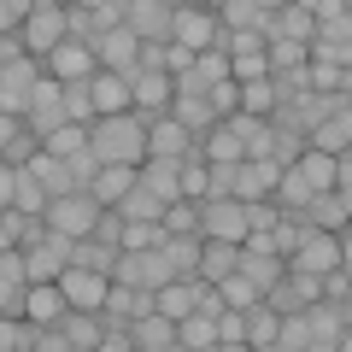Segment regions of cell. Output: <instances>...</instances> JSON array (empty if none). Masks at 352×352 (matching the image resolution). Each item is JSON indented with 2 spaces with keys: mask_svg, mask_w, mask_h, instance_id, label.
<instances>
[{
  "mask_svg": "<svg viewBox=\"0 0 352 352\" xmlns=\"http://www.w3.org/2000/svg\"><path fill=\"white\" fill-rule=\"evenodd\" d=\"M59 6H71V0H59Z\"/></svg>",
  "mask_w": 352,
  "mask_h": 352,
  "instance_id": "obj_45",
  "label": "cell"
},
{
  "mask_svg": "<svg viewBox=\"0 0 352 352\" xmlns=\"http://www.w3.org/2000/svg\"><path fill=\"white\" fill-rule=\"evenodd\" d=\"M170 94H176L170 71H129V112L159 118V112H170Z\"/></svg>",
  "mask_w": 352,
  "mask_h": 352,
  "instance_id": "obj_9",
  "label": "cell"
},
{
  "mask_svg": "<svg viewBox=\"0 0 352 352\" xmlns=\"http://www.w3.org/2000/svg\"><path fill=\"white\" fill-rule=\"evenodd\" d=\"M200 6H212V12H217V6H223V0H200Z\"/></svg>",
  "mask_w": 352,
  "mask_h": 352,
  "instance_id": "obj_44",
  "label": "cell"
},
{
  "mask_svg": "<svg viewBox=\"0 0 352 352\" xmlns=\"http://www.w3.org/2000/svg\"><path fill=\"white\" fill-rule=\"evenodd\" d=\"M88 147L100 164H141L147 159V118L141 112H112L88 124Z\"/></svg>",
  "mask_w": 352,
  "mask_h": 352,
  "instance_id": "obj_1",
  "label": "cell"
},
{
  "mask_svg": "<svg viewBox=\"0 0 352 352\" xmlns=\"http://www.w3.org/2000/svg\"><path fill=\"white\" fill-rule=\"evenodd\" d=\"M282 106V88H276V76H252V82H241V112H252V118H270Z\"/></svg>",
  "mask_w": 352,
  "mask_h": 352,
  "instance_id": "obj_24",
  "label": "cell"
},
{
  "mask_svg": "<svg viewBox=\"0 0 352 352\" xmlns=\"http://www.w3.org/2000/svg\"><path fill=\"white\" fill-rule=\"evenodd\" d=\"M30 170L41 176V188H47V194H71V170H65V159H53L47 147L30 153Z\"/></svg>",
  "mask_w": 352,
  "mask_h": 352,
  "instance_id": "obj_30",
  "label": "cell"
},
{
  "mask_svg": "<svg viewBox=\"0 0 352 352\" xmlns=\"http://www.w3.org/2000/svg\"><path fill=\"white\" fill-rule=\"evenodd\" d=\"M41 147H47L53 159H71L76 147H88V124H59L53 135H41Z\"/></svg>",
  "mask_w": 352,
  "mask_h": 352,
  "instance_id": "obj_35",
  "label": "cell"
},
{
  "mask_svg": "<svg viewBox=\"0 0 352 352\" xmlns=\"http://www.w3.org/2000/svg\"><path fill=\"white\" fill-rule=\"evenodd\" d=\"M129 188H135V164H100V170H94V182H88L94 206H118Z\"/></svg>",
  "mask_w": 352,
  "mask_h": 352,
  "instance_id": "obj_21",
  "label": "cell"
},
{
  "mask_svg": "<svg viewBox=\"0 0 352 352\" xmlns=\"http://www.w3.org/2000/svg\"><path fill=\"white\" fill-rule=\"evenodd\" d=\"M41 71H47V65H41L36 53H24V59H12V65H0V112L24 118V112H30V94H36V82H41Z\"/></svg>",
  "mask_w": 352,
  "mask_h": 352,
  "instance_id": "obj_4",
  "label": "cell"
},
{
  "mask_svg": "<svg viewBox=\"0 0 352 352\" xmlns=\"http://www.w3.org/2000/svg\"><path fill=\"white\" fill-rule=\"evenodd\" d=\"M41 223L59 229V235H71V241H82V235H94V223H100V206H94V194L71 188V194H53V200H47Z\"/></svg>",
  "mask_w": 352,
  "mask_h": 352,
  "instance_id": "obj_2",
  "label": "cell"
},
{
  "mask_svg": "<svg viewBox=\"0 0 352 352\" xmlns=\"http://www.w3.org/2000/svg\"><path fill=\"white\" fill-rule=\"evenodd\" d=\"M252 6H258V12H276V6H288V0H252Z\"/></svg>",
  "mask_w": 352,
  "mask_h": 352,
  "instance_id": "obj_43",
  "label": "cell"
},
{
  "mask_svg": "<svg viewBox=\"0 0 352 352\" xmlns=\"http://www.w3.org/2000/svg\"><path fill=\"white\" fill-rule=\"evenodd\" d=\"M300 12H311V18H335V12H346V0H294Z\"/></svg>",
  "mask_w": 352,
  "mask_h": 352,
  "instance_id": "obj_42",
  "label": "cell"
},
{
  "mask_svg": "<svg viewBox=\"0 0 352 352\" xmlns=\"http://www.w3.org/2000/svg\"><path fill=\"white\" fill-rule=\"evenodd\" d=\"M88 88H94V118L129 112V76H118V71H94V76H88Z\"/></svg>",
  "mask_w": 352,
  "mask_h": 352,
  "instance_id": "obj_19",
  "label": "cell"
},
{
  "mask_svg": "<svg viewBox=\"0 0 352 352\" xmlns=\"http://www.w3.org/2000/svg\"><path fill=\"white\" fill-rule=\"evenodd\" d=\"M159 241H164V223H129V217H124V229H118V247H124V252L159 247Z\"/></svg>",
  "mask_w": 352,
  "mask_h": 352,
  "instance_id": "obj_36",
  "label": "cell"
},
{
  "mask_svg": "<svg viewBox=\"0 0 352 352\" xmlns=\"http://www.w3.org/2000/svg\"><path fill=\"white\" fill-rule=\"evenodd\" d=\"M65 170H71V188H82V194H88V182H94V170H100L94 147H76L71 159H65Z\"/></svg>",
  "mask_w": 352,
  "mask_h": 352,
  "instance_id": "obj_37",
  "label": "cell"
},
{
  "mask_svg": "<svg viewBox=\"0 0 352 352\" xmlns=\"http://www.w3.org/2000/svg\"><path fill=\"white\" fill-rule=\"evenodd\" d=\"M176 346L182 352H206V346H217V317L212 311H188V317H176Z\"/></svg>",
  "mask_w": 352,
  "mask_h": 352,
  "instance_id": "obj_23",
  "label": "cell"
},
{
  "mask_svg": "<svg viewBox=\"0 0 352 352\" xmlns=\"http://www.w3.org/2000/svg\"><path fill=\"white\" fill-rule=\"evenodd\" d=\"M217 36V12L212 6H200V0H176V12H170V41H182V47H212Z\"/></svg>",
  "mask_w": 352,
  "mask_h": 352,
  "instance_id": "obj_8",
  "label": "cell"
},
{
  "mask_svg": "<svg viewBox=\"0 0 352 352\" xmlns=\"http://www.w3.org/2000/svg\"><path fill=\"white\" fill-rule=\"evenodd\" d=\"M229 76H235V82L270 76V59H264V47H258V53H229Z\"/></svg>",
  "mask_w": 352,
  "mask_h": 352,
  "instance_id": "obj_39",
  "label": "cell"
},
{
  "mask_svg": "<svg viewBox=\"0 0 352 352\" xmlns=\"http://www.w3.org/2000/svg\"><path fill=\"white\" fill-rule=\"evenodd\" d=\"M135 182H141V188H153L164 206L182 200V159H141L135 164Z\"/></svg>",
  "mask_w": 352,
  "mask_h": 352,
  "instance_id": "obj_18",
  "label": "cell"
},
{
  "mask_svg": "<svg viewBox=\"0 0 352 352\" xmlns=\"http://www.w3.org/2000/svg\"><path fill=\"white\" fill-rule=\"evenodd\" d=\"M112 212H118V217H129V223H159L164 200H159V194H153V188H141V182H135V188H129L124 200L112 206Z\"/></svg>",
  "mask_w": 352,
  "mask_h": 352,
  "instance_id": "obj_25",
  "label": "cell"
},
{
  "mask_svg": "<svg viewBox=\"0 0 352 352\" xmlns=\"http://www.w3.org/2000/svg\"><path fill=\"white\" fill-rule=\"evenodd\" d=\"M176 276H200V235H164L159 241Z\"/></svg>",
  "mask_w": 352,
  "mask_h": 352,
  "instance_id": "obj_26",
  "label": "cell"
},
{
  "mask_svg": "<svg viewBox=\"0 0 352 352\" xmlns=\"http://www.w3.org/2000/svg\"><path fill=\"white\" fill-rule=\"evenodd\" d=\"M217 294H223V305H235V311H247V305H258L264 294L252 288L247 276H241V270H229V276H217Z\"/></svg>",
  "mask_w": 352,
  "mask_h": 352,
  "instance_id": "obj_34",
  "label": "cell"
},
{
  "mask_svg": "<svg viewBox=\"0 0 352 352\" xmlns=\"http://www.w3.org/2000/svg\"><path fill=\"white\" fill-rule=\"evenodd\" d=\"M12 194H18V164H6V159H0V212L12 206Z\"/></svg>",
  "mask_w": 352,
  "mask_h": 352,
  "instance_id": "obj_40",
  "label": "cell"
},
{
  "mask_svg": "<svg viewBox=\"0 0 352 352\" xmlns=\"http://www.w3.org/2000/svg\"><path fill=\"white\" fill-rule=\"evenodd\" d=\"M182 76H188L194 88H212V82H223V76H229V53H217V47H200V53H194V65H188Z\"/></svg>",
  "mask_w": 352,
  "mask_h": 352,
  "instance_id": "obj_28",
  "label": "cell"
},
{
  "mask_svg": "<svg viewBox=\"0 0 352 352\" xmlns=\"http://www.w3.org/2000/svg\"><path fill=\"white\" fill-rule=\"evenodd\" d=\"M65 118L71 124H94V88H88V76H71L65 82Z\"/></svg>",
  "mask_w": 352,
  "mask_h": 352,
  "instance_id": "obj_32",
  "label": "cell"
},
{
  "mask_svg": "<svg viewBox=\"0 0 352 352\" xmlns=\"http://www.w3.org/2000/svg\"><path fill=\"white\" fill-rule=\"evenodd\" d=\"M65 311H71V305H65L59 282H30V294H24V317L30 323H59Z\"/></svg>",
  "mask_w": 352,
  "mask_h": 352,
  "instance_id": "obj_20",
  "label": "cell"
},
{
  "mask_svg": "<svg viewBox=\"0 0 352 352\" xmlns=\"http://www.w3.org/2000/svg\"><path fill=\"white\" fill-rule=\"evenodd\" d=\"M24 294H30L24 252H18V247H0V317H24Z\"/></svg>",
  "mask_w": 352,
  "mask_h": 352,
  "instance_id": "obj_14",
  "label": "cell"
},
{
  "mask_svg": "<svg viewBox=\"0 0 352 352\" xmlns=\"http://www.w3.org/2000/svg\"><path fill=\"white\" fill-rule=\"evenodd\" d=\"M94 65H100V71H118V76L141 71V36L129 24L100 30V36H94Z\"/></svg>",
  "mask_w": 352,
  "mask_h": 352,
  "instance_id": "obj_6",
  "label": "cell"
},
{
  "mask_svg": "<svg viewBox=\"0 0 352 352\" xmlns=\"http://www.w3.org/2000/svg\"><path fill=\"white\" fill-rule=\"evenodd\" d=\"M18 36H24V53H47V47H59L65 36H71V30H65V6L59 0H36V6H30V18L24 24H18Z\"/></svg>",
  "mask_w": 352,
  "mask_h": 352,
  "instance_id": "obj_5",
  "label": "cell"
},
{
  "mask_svg": "<svg viewBox=\"0 0 352 352\" xmlns=\"http://www.w3.org/2000/svg\"><path fill=\"white\" fill-rule=\"evenodd\" d=\"M18 252H24V276H30V282H53L65 264H71V235H59V229L41 223V235L24 241Z\"/></svg>",
  "mask_w": 352,
  "mask_h": 352,
  "instance_id": "obj_3",
  "label": "cell"
},
{
  "mask_svg": "<svg viewBox=\"0 0 352 352\" xmlns=\"http://www.w3.org/2000/svg\"><path fill=\"white\" fill-rule=\"evenodd\" d=\"M217 346H223V352H241V346H247V311H235V305L217 311Z\"/></svg>",
  "mask_w": 352,
  "mask_h": 352,
  "instance_id": "obj_33",
  "label": "cell"
},
{
  "mask_svg": "<svg viewBox=\"0 0 352 352\" xmlns=\"http://www.w3.org/2000/svg\"><path fill=\"white\" fill-rule=\"evenodd\" d=\"M24 135V118H12V112H0V159H6V147Z\"/></svg>",
  "mask_w": 352,
  "mask_h": 352,
  "instance_id": "obj_41",
  "label": "cell"
},
{
  "mask_svg": "<svg viewBox=\"0 0 352 352\" xmlns=\"http://www.w3.org/2000/svg\"><path fill=\"white\" fill-rule=\"evenodd\" d=\"M129 346H135V352H164V346H176V317H164L159 305L141 311L135 323H129Z\"/></svg>",
  "mask_w": 352,
  "mask_h": 352,
  "instance_id": "obj_17",
  "label": "cell"
},
{
  "mask_svg": "<svg viewBox=\"0 0 352 352\" xmlns=\"http://www.w3.org/2000/svg\"><path fill=\"white\" fill-rule=\"evenodd\" d=\"M235 252H241V241H200V276L206 282L229 276L235 270Z\"/></svg>",
  "mask_w": 352,
  "mask_h": 352,
  "instance_id": "obj_27",
  "label": "cell"
},
{
  "mask_svg": "<svg viewBox=\"0 0 352 352\" xmlns=\"http://www.w3.org/2000/svg\"><path fill=\"white\" fill-rule=\"evenodd\" d=\"M53 282L65 288V305H76V311H100L106 288H112V276H106V270H88V264H65Z\"/></svg>",
  "mask_w": 352,
  "mask_h": 352,
  "instance_id": "obj_7",
  "label": "cell"
},
{
  "mask_svg": "<svg viewBox=\"0 0 352 352\" xmlns=\"http://www.w3.org/2000/svg\"><path fill=\"white\" fill-rule=\"evenodd\" d=\"M194 147H200V135H194V129H182L170 112L147 118V159H188Z\"/></svg>",
  "mask_w": 352,
  "mask_h": 352,
  "instance_id": "obj_11",
  "label": "cell"
},
{
  "mask_svg": "<svg viewBox=\"0 0 352 352\" xmlns=\"http://www.w3.org/2000/svg\"><path fill=\"white\" fill-rule=\"evenodd\" d=\"M235 270H241V276H247L258 294L282 282V258H276V252H252V247H241V252H235Z\"/></svg>",
  "mask_w": 352,
  "mask_h": 352,
  "instance_id": "obj_22",
  "label": "cell"
},
{
  "mask_svg": "<svg viewBox=\"0 0 352 352\" xmlns=\"http://www.w3.org/2000/svg\"><path fill=\"white\" fill-rule=\"evenodd\" d=\"M170 12L176 0H124V24L141 41H170Z\"/></svg>",
  "mask_w": 352,
  "mask_h": 352,
  "instance_id": "obj_13",
  "label": "cell"
},
{
  "mask_svg": "<svg viewBox=\"0 0 352 352\" xmlns=\"http://www.w3.org/2000/svg\"><path fill=\"white\" fill-rule=\"evenodd\" d=\"M276 323L282 311H270V305H247V346H276Z\"/></svg>",
  "mask_w": 352,
  "mask_h": 352,
  "instance_id": "obj_31",
  "label": "cell"
},
{
  "mask_svg": "<svg viewBox=\"0 0 352 352\" xmlns=\"http://www.w3.org/2000/svg\"><path fill=\"white\" fill-rule=\"evenodd\" d=\"M276 176H282L276 159H241L235 164V200L241 206L247 200H270V194H276Z\"/></svg>",
  "mask_w": 352,
  "mask_h": 352,
  "instance_id": "obj_15",
  "label": "cell"
},
{
  "mask_svg": "<svg viewBox=\"0 0 352 352\" xmlns=\"http://www.w3.org/2000/svg\"><path fill=\"white\" fill-rule=\"evenodd\" d=\"M200 241H247V206L241 200H200Z\"/></svg>",
  "mask_w": 352,
  "mask_h": 352,
  "instance_id": "obj_10",
  "label": "cell"
},
{
  "mask_svg": "<svg viewBox=\"0 0 352 352\" xmlns=\"http://www.w3.org/2000/svg\"><path fill=\"white\" fill-rule=\"evenodd\" d=\"M217 24H223V30H258V36H264L270 12H258L252 0H223V6H217Z\"/></svg>",
  "mask_w": 352,
  "mask_h": 352,
  "instance_id": "obj_29",
  "label": "cell"
},
{
  "mask_svg": "<svg viewBox=\"0 0 352 352\" xmlns=\"http://www.w3.org/2000/svg\"><path fill=\"white\" fill-rule=\"evenodd\" d=\"M346 141H352V106H335L329 118H317L311 129H305V147H317V153H346Z\"/></svg>",
  "mask_w": 352,
  "mask_h": 352,
  "instance_id": "obj_16",
  "label": "cell"
},
{
  "mask_svg": "<svg viewBox=\"0 0 352 352\" xmlns=\"http://www.w3.org/2000/svg\"><path fill=\"white\" fill-rule=\"evenodd\" d=\"M41 65H47L59 82H71V76H94L100 65H94V41H82V36H65L59 47H47L41 53Z\"/></svg>",
  "mask_w": 352,
  "mask_h": 352,
  "instance_id": "obj_12",
  "label": "cell"
},
{
  "mask_svg": "<svg viewBox=\"0 0 352 352\" xmlns=\"http://www.w3.org/2000/svg\"><path fill=\"white\" fill-rule=\"evenodd\" d=\"M206 100H212V112H217V118L241 112V82H235V76H223V82H212V88H206Z\"/></svg>",
  "mask_w": 352,
  "mask_h": 352,
  "instance_id": "obj_38",
  "label": "cell"
}]
</instances>
